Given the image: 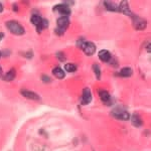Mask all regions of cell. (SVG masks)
Wrapping results in <instances>:
<instances>
[{
    "mask_svg": "<svg viewBox=\"0 0 151 151\" xmlns=\"http://www.w3.org/2000/svg\"><path fill=\"white\" fill-rule=\"evenodd\" d=\"M130 120L133 126L135 127H141L143 125V121L141 119V117L138 114H133L132 116H130Z\"/></svg>",
    "mask_w": 151,
    "mask_h": 151,
    "instance_id": "12",
    "label": "cell"
},
{
    "mask_svg": "<svg viewBox=\"0 0 151 151\" xmlns=\"http://www.w3.org/2000/svg\"><path fill=\"white\" fill-rule=\"evenodd\" d=\"M3 9H4V6H3V4L0 2V13H1L2 11H3Z\"/></svg>",
    "mask_w": 151,
    "mask_h": 151,
    "instance_id": "26",
    "label": "cell"
},
{
    "mask_svg": "<svg viewBox=\"0 0 151 151\" xmlns=\"http://www.w3.org/2000/svg\"><path fill=\"white\" fill-rule=\"evenodd\" d=\"M48 27V21L47 20V19H43L42 18V21H41V23L40 24V25L36 26V30H37V32H41L42 31V29L47 28Z\"/></svg>",
    "mask_w": 151,
    "mask_h": 151,
    "instance_id": "18",
    "label": "cell"
},
{
    "mask_svg": "<svg viewBox=\"0 0 151 151\" xmlns=\"http://www.w3.org/2000/svg\"><path fill=\"white\" fill-rule=\"evenodd\" d=\"M23 57H25L26 58H33V52L32 50H28V52H24V55H22Z\"/></svg>",
    "mask_w": 151,
    "mask_h": 151,
    "instance_id": "23",
    "label": "cell"
},
{
    "mask_svg": "<svg viewBox=\"0 0 151 151\" xmlns=\"http://www.w3.org/2000/svg\"><path fill=\"white\" fill-rule=\"evenodd\" d=\"M0 77H2V68L0 67Z\"/></svg>",
    "mask_w": 151,
    "mask_h": 151,
    "instance_id": "29",
    "label": "cell"
},
{
    "mask_svg": "<svg viewBox=\"0 0 151 151\" xmlns=\"http://www.w3.org/2000/svg\"><path fill=\"white\" fill-rule=\"evenodd\" d=\"M1 55H1V52H0V57H1Z\"/></svg>",
    "mask_w": 151,
    "mask_h": 151,
    "instance_id": "30",
    "label": "cell"
},
{
    "mask_svg": "<svg viewBox=\"0 0 151 151\" xmlns=\"http://www.w3.org/2000/svg\"><path fill=\"white\" fill-rule=\"evenodd\" d=\"M15 76H16L15 69H11L10 70H8L7 74H5L3 76V79H4V81L10 82V81H13V80L15 79Z\"/></svg>",
    "mask_w": 151,
    "mask_h": 151,
    "instance_id": "15",
    "label": "cell"
},
{
    "mask_svg": "<svg viewBox=\"0 0 151 151\" xmlns=\"http://www.w3.org/2000/svg\"><path fill=\"white\" fill-rule=\"evenodd\" d=\"M131 17H132L133 26L135 29H137V30H142V29L146 28V26H147V21H146L145 19L141 18L137 15H133V14Z\"/></svg>",
    "mask_w": 151,
    "mask_h": 151,
    "instance_id": "4",
    "label": "cell"
},
{
    "mask_svg": "<svg viewBox=\"0 0 151 151\" xmlns=\"http://www.w3.org/2000/svg\"><path fill=\"white\" fill-rule=\"evenodd\" d=\"M147 50H148V52H150V45L148 43V45H147Z\"/></svg>",
    "mask_w": 151,
    "mask_h": 151,
    "instance_id": "28",
    "label": "cell"
},
{
    "mask_svg": "<svg viewBox=\"0 0 151 151\" xmlns=\"http://www.w3.org/2000/svg\"><path fill=\"white\" fill-rule=\"evenodd\" d=\"M81 48L87 55H93L96 52V45L92 41H85Z\"/></svg>",
    "mask_w": 151,
    "mask_h": 151,
    "instance_id": "6",
    "label": "cell"
},
{
    "mask_svg": "<svg viewBox=\"0 0 151 151\" xmlns=\"http://www.w3.org/2000/svg\"><path fill=\"white\" fill-rule=\"evenodd\" d=\"M98 57H99L100 60H101L102 62H104V63L110 62L111 58H112V55H111L110 52H109V50H100L99 53H98Z\"/></svg>",
    "mask_w": 151,
    "mask_h": 151,
    "instance_id": "10",
    "label": "cell"
},
{
    "mask_svg": "<svg viewBox=\"0 0 151 151\" xmlns=\"http://www.w3.org/2000/svg\"><path fill=\"white\" fill-rule=\"evenodd\" d=\"M20 94H21V96L24 97V98L29 99V100H33V101H40V95H37L32 91H28V90L22 89V90H20Z\"/></svg>",
    "mask_w": 151,
    "mask_h": 151,
    "instance_id": "7",
    "label": "cell"
},
{
    "mask_svg": "<svg viewBox=\"0 0 151 151\" xmlns=\"http://www.w3.org/2000/svg\"><path fill=\"white\" fill-rule=\"evenodd\" d=\"M119 8V12H122L123 14L127 16H132V12L130 10V7H129V4L127 1H122L120 4L118 5Z\"/></svg>",
    "mask_w": 151,
    "mask_h": 151,
    "instance_id": "9",
    "label": "cell"
},
{
    "mask_svg": "<svg viewBox=\"0 0 151 151\" xmlns=\"http://www.w3.org/2000/svg\"><path fill=\"white\" fill-rule=\"evenodd\" d=\"M111 115L114 117V118L118 119V120H123V121H127L130 119V114L128 113L126 110H123L121 108H117L115 109L113 112L111 113Z\"/></svg>",
    "mask_w": 151,
    "mask_h": 151,
    "instance_id": "3",
    "label": "cell"
},
{
    "mask_svg": "<svg viewBox=\"0 0 151 151\" xmlns=\"http://www.w3.org/2000/svg\"><path fill=\"white\" fill-rule=\"evenodd\" d=\"M6 27L10 31L12 35H22L25 32V29L18 21L16 20H9L6 22Z\"/></svg>",
    "mask_w": 151,
    "mask_h": 151,
    "instance_id": "1",
    "label": "cell"
},
{
    "mask_svg": "<svg viewBox=\"0 0 151 151\" xmlns=\"http://www.w3.org/2000/svg\"><path fill=\"white\" fill-rule=\"evenodd\" d=\"M132 73H133V70H132V69H131V68L125 67V68H123V69H121L120 73H119V75H120L121 77L128 78V77H130V76L132 75Z\"/></svg>",
    "mask_w": 151,
    "mask_h": 151,
    "instance_id": "16",
    "label": "cell"
},
{
    "mask_svg": "<svg viewBox=\"0 0 151 151\" xmlns=\"http://www.w3.org/2000/svg\"><path fill=\"white\" fill-rule=\"evenodd\" d=\"M12 9H13V11H18V5H17V4H13V5H12Z\"/></svg>",
    "mask_w": 151,
    "mask_h": 151,
    "instance_id": "25",
    "label": "cell"
},
{
    "mask_svg": "<svg viewBox=\"0 0 151 151\" xmlns=\"http://www.w3.org/2000/svg\"><path fill=\"white\" fill-rule=\"evenodd\" d=\"M104 5L108 9L109 11H114V12H117L119 11V8H118V5L115 3V2H112V1H105L104 2Z\"/></svg>",
    "mask_w": 151,
    "mask_h": 151,
    "instance_id": "13",
    "label": "cell"
},
{
    "mask_svg": "<svg viewBox=\"0 0 151 151\" xmlns=\"http://www.w3.org/2000/svg\"><path fill=\"white\" fill-rule=\"evenodd\" d=\"M41 81H42L43 83H50L52 82V79H50V78L47 75H42L41 76Z\"/></svg>",
    "mask_w": 151,
    "mask_h": 151,
    "instance_id": "22",
    "label": "cell"
},
{
    "mask_svg": "<svg viewBox=\"0 0 151 151\" xmlns=\"http://www.w3.org/2000/svg\"><path fill=\"white\" fill-rule=\"evenodd\" d=\"M65 70L69 73H74L77 70V65L74 64H65Z\"/></svg>",
    "mask_w": 151,
    "mask_h": 151,
    "instance_id": "19",
    "label": "cell"
},
{
    "mask_svg": "<svg viewBox=\"0 0 151 151\" xmlns=\"http://www.w3.org/2000/svg\"><path fill=\"white\" fill-rule=\"evenodd\" d=\"M84 42H85V40H84V38H80V40L77 41V47L81 48V47H82V45H84Z\"/></svg>",
    "mask_w": 151,
    "mask_h": 151,
    "instance_id": "24",
    "label": "cell"
},
{
    "mask_svg": "<svg viewBox=\"0 0 151 151\" xmlns=\"http://www.w3.org/2000/svg\"><path fill=\"white\" fill-rule=\"evenodd\" d=\"M93 70L97 77V80H101V70H100L99 65H97V64L93 65Z\"/></svg>",
    "mask_w": 151,
    "mask_h": 151,
    "instance_id": "20",
    "label": "cell"
},
{
    "mask_svg": "<svg viewBox=\"0 0 151 151\" xmlns=\"http://www.w3.org/2000/svg\"><path fill=\"white\" fill-rule=\"evenodd\" d=\"M3 36H4V33L3 32H0V40H1L2 38H3Z\"/></svg>",
    "mask_w": 151,
    "mask_h": 151,
    "instance_id": "27",
    "label": "cell"
},
{
    "mask_svg": "<svg viewBox=\"0 0 151 151\" xmlns=\"http://www.w3.org/2000/svg\"><path fill=\"white\" fill-rule=\"evenodd\" d=\"M92 101V93L91 90L89 88H85L83 90V94H82V101L81 103L82 105H88L90 104Z\"/></svg>",
    "mask_w": 151,
    "mask_h": 151,
    "instance_id": "8",
    "label": "cell"
},
{
    "mask_svg": "<svg viewBox=\"0 0 151 151\" xmlns=\"http://www.w3.org/2000/svg\"><path fill=\"white\" fill-rule=\"evenodd\" d=\"M55 55H57V58H58V60H60V62H62V63L65 62V60H67V58H65V55L64 52H58L55 53Z\"/></svg>",
    "mask_w": 151,
    "mask_h": 151,
    "instance_id": "21",
    "label": "cell"
},
{
    "mask_svg": "<svg viewBox=\"0 0 151 151\" xmlns=\"http://www.w3.org/2000/svg\"><path fill=\"white\" fill-rule=\"evenodd\" d=\"M41 21H42V18H41L40 15H37V14H33L30 17V22L32 24H35V26L40 25L41 23Z\"/></svg>",
    "mask_w": 151,
    "mask_h": 151,
    "instance_id": "17",
    "label": "cell"
},
{
    "mask_svg": "<svg viewBox=\"0 0 151 151\" xmlns=\"http://www.w3.org/2000/svg\"><path fill=\"white\" fill-rule=\"evenodd\" d=\"M99 97H100L101 101L103 102L104 104H109L111 102L110 94H109L107 91H105V90H100V91H99Z\"/></svg>",
    "mask_w": 151,
    "mask_h": 151,
    "instance_id": "11",
    "label": "cell"
},
{
    "mask_svg": "<svg viewBox=\"0 0 151 151\" xmlns=\"http://www.w3.org/2000/svg\"><path fill=\"white\" fill-rule=\"evenodd\" d=\"M58 27L55 29V32L58 35H62L65 33V31L67 30V28L70 25V19L67 16H60L58 18L57 20Z\"/></svg>",
    "mask_w": 151,
    "mask_h": 151,
    "instance_id": "2",
    "label": "cell"
},
{
    "mask_svg": "<svg viewBox=\"0 0 151 151\" xmlns=\"http://www.w3.org/2000/svg\"><path fill=\"white\" fill-rule=\"evenodd\" d=\"M53 10L55 11H58L60 14H62V16H67L69 17L70 15V8L69 5H65V3H62V4H58L53 7Z\"/></svg>",
    "mask_w": 151,
    "mask_h": 151,
    "instance_id": "5",
    "label": "cell"
},
{
    "mask_svg": "<svg viewBox=\"0 0 151 151\" xmlns=\"http://www.w3.org/2000/svg\"><path fill=\"white\" fill-rule=\"evenodd\" d=\"M52 74L53 76H55L57 79H64L65 78V70H63V69H60V67H57V68H55V69L52 70Z\"/></svg>",
    "mask_w": 151,
    "mask_h": 151,
    "instance_id": "14",
    "label": "cell"
}]
</instances>
